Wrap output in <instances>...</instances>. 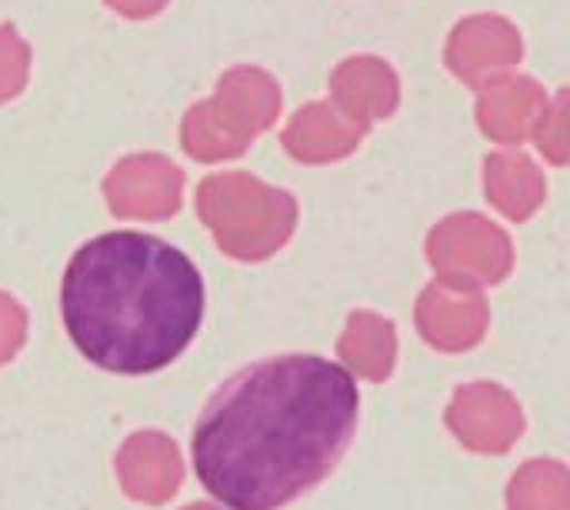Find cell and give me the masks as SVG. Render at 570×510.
Wrapping results in <instances>:
<instances>
[{"instance_id":"2","label":"cell","mask_w":570,"mask_h":510,"mask_svg":"<svg viewBox=\"0 0 570 510\" xmlns=\"http://www.w3.org/2000/svg\"><path fill=\"white\" fill-rule=\"evenodd\" d=\"M197 264L144 231H107L73 251L60 281V317L83 361L144 377L170 367L204 324Z\"/></svg>"},{"instance_id":"1","label":"cell","mask_w":570,"mask_h":510,"mask_svg":"<svg viewBox=\"0 0 570 510\" xmlns=\"http://www.w3.org/2000/svg\"><path fill=\"white\" fill-rule=\"evenodd\" d=\"M354 374L321 354H274L230 374L204 404L190 458L227 510H281L321 484L351 448Z\"/></svg>"}]
</instances>
